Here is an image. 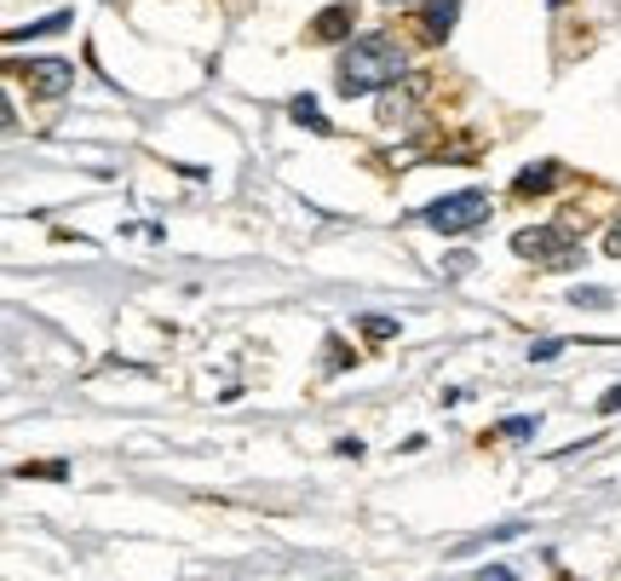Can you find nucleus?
<instances>
[{
  "instance_id": "1",
  "label": "nucleus",
  "mask_w": 621,
  "mask_h": 581,
  "mask_svg": "<svg viewBox=\"0 0 621 581\" xmlns=\"http://www.w3.org/2000/svg\"><path fill=\"white\" fill-rule=\"evenodd\" d=\"M403 70H409V52L397 47L392 35L351 41V52L339 58V98H369V92H380V87H392Z\"/></svg>"
},
{
  "instance_id": "2",
  "label": "nucleus",
  "mask_w": 621,
  "mask_h": 581,
  "mask_svg": "<svg viewBox=\"0 0 621 581\" xmlns=\"http://www.w3.org/2000/svg\"><path fill=\"white\" fill-rule=\"evenodd\" d=\"M432 231H444V236H467V231H477L489 219V196L484 190H455V196H444V202H432L426 213Z\"/></svg>"
},
{
  "instance_id": "3",
  "label": "nucleus",
  "mask_w": 621,
  "mask_h": 581,
  "mask_svg": "<svg viewBox=\"0 0 621 581\" xmlns=\"http://www.w3.org/2000/svg\"><path fill=\"white\" fill-rule=\"evenodd\" d=\"M512 248L524 259H547V265H575V248H570V225H535V231H518Z\"/></svg>"
},
{
  "instance_id": "4",
  "label": "nucleus",
  "mask_w": 621,
  "mask_h": 581,
  "mask_svg": "<svg viewBox=\"0 0 621 581\" xmlns=\"http://www.w3.org/2000/svg\"><path fill=\"white\" fill-rule=\"evenodd\" d=\"M24 75H29V87H41L47 98H64L75 87V70L64 64V58H29Z\"/></svg>"
},
{
  "instance_id": "5",
  "label": "nucleus",
  "mask_w": 621,
  "mask_h": 581,
  "mask_svg": "<svg viewBox=\"0 0 621 581\" xmlns=\"http://www.w3.org/2000/svg\"><path fill=\"white\" fill-rule=\"evenodd\" d=\"M351 29H357V7H351V0H339V7L311 17V41H346Z\"/></svg>"
},
{
  "instance_id": "6",
  "label": "nucleus",
  "mask_w": 621,
  "mask_h": 581,
  "mask_svg": "<svg viewBox=\"0 0 621 581\" xmlns=\"http://www.w3.org/2000/svg\"><path fill=\"white\" fill-rule=\"evenodd\" d=\"M426 87V82H409V92H380V122H409V110H414V92Z\"/></svg>"
},
{
  "instance_id": "7",
  "label": "nucleus",
  "mask_w": 621,
  "mask_h": 581,
  "mask_svg": "<svg viewBox=\"0 0 621 581\" xmlns=\"http://www.w3.org/2000/svg\"><path fill=\"white\" fill-rule=\"evenodd\" d=\"M552 185H558V162H530L524 173H518V190H524V196H541Z\"/></svg>"
},
{
  "instance_id": "8",
  "label": "nucleus",
  "mask_w": 621,
  "mask_h": 581,
  "mask_svg": "<svg viewBox=\"0 0 621 581\" xmlns=\"http://www.w3.org/2000/svg\"><path fill=\"white\" fill-rule=\"evenodd\" d=\"M449 24H455V0H432L426 7V41H444Z\"/></svg>"
},
{
  "instance_id": "9",
  "label": "nucleus",
  "mask_w": 621,
  "mask_h": 581,
  "mask_svg": "<svg viewBox=\"0 0 621 581\" xmlns=\"http://www.w3.org/2000/svg\"><path fill=\"white\" fill-rule=\"evenodd\" d=\"M288 115H294L299 127H311V133H334V127L323 122V110H316V98H311V92H306V98H294V104H288Z\"/></svg>"
},
{
  "instance_id": "10",
  "label": "nucleus",
  "mask_w": 621,
  "mask_h": 581,
  "mask_svg": "<svg viewBox=\"0 0 621 581\" xmlns=\"http://www.w3.org/2000/svg\"><path fill=\"white\" fill-rule=\"evenodd\" d=\"M535 427H541L535 415H512V420H500V437H518V444H524V437H535Z\"/></svg>"
},
{
  "instance_id": "11",
  "label": "nucleus",
  "mask_w": 621,
  "mask_h": 581,
  "mask_svg": "<svg viewBox=\"0 0 621 581\" xmlns=\"http://www.w3.org/2000/svg\"><path fill=\"white\" fill-rule=\"evenodd\" d=\"M47 29H70V12H52V17H41L35 29H12L7 41H29V35H47Z\"/></svg>"
},
{
  "instance_id": "12",
  "label": "nucleus",
  "mask_w": 621,
  "mask_h": 581,
  "mask_svg": "<svg viewBox=\"0 0 621 581\" xmlns=\"http://www.w3.org/2000/svg\"><path fill=\"white\" fill-rule=\"evenodd\" d=\"M570 306H587V311H605L610 294L605 288H570Z\"/></svg>"
},
{
  "instance_id": "13",
  "label": "nucleus",
  "mask_w": 621,
  "mask_h": 581,
  "mask_svg": "<svg viewBox=\"0 0 621 581\" xmlns=\"http://www.w3.org/2000/svg\"><path fill=\"white\" fill-rule=\"evenodd\" d=\"M323 357H328V363H323L328 374H339V369H351V363H357V357H346V346H339V339H328V351H323Z\"/></svg>"
},
{
  "instance_id": "14",
  "label": "nucleus",
  "mask_w": 621,
  "mask_h": 581,
  "mask_svg": "<svg viewBox=\"0 0 621 581\" xmlns=\"http://www.w3.org/2000/svg\"><path fill=\"white\" fill-rule=\"evenodd\" d=\"M363 334H369V339H392L397 323H392V317H363Z\"/></svg>"
},
{
  "instance_id": "15",
  "label": "nucleus",
  "mask_w": 621,
  "mask_h": 581,
  "mask_svg": "<svg viewBox=\"0 0 621 581\" xmlns=\"http://www.w3.org/2000/svg\"><path fill=\"white\" fill-rule=\"evenodd\" d=\"M467 271H472V254H449V259H444V276H449V283H460Z\"/></svg>"
},
{
  "instance_id": "16",
  "label": "nucleus",
  "mask_w": 621,
  "mask_h": 581,
  "mask_svg": "<svg viewBox=\"0 0 621 581\" xmlns=\"http://www.w3.org/2000/svg\"><path fill=\"white\" fill-rule=\"evenodd\" d=\"M477 581H518L507 565H484V570H477Z\"/></svg>"
},
{
  "instance_id": "17",
  "label": "nucleus",
  "mask_w": 621,
  "mask_h": 581,
  "mask_svg": "<svg viewBox=\"0 0 621 581\" xmlns=\"http://www.w3.org/2000/svg\"><path fill=\"white\" fill-rule=\"evenodd\" d=\"M558 351H564V339H541V346H535V363H547V357H558Z\"/></svg>"
},
{
  "instance_id": "18",
  "label": "nucleus",
  "mask_w": 621,
  "mask_h": 581,
  "mask_svg": "<svg viewBox=\"0 0 621 581\" xmlns=\"http://www.w3.org/2000/svg\"><path fill=\"white\" fill-rule=\"evenodd\" d=\"M598 409H605V415H621V386H610V392H605V404H598Z\"/></svg>"
},
{
  "instance_id": "19",
  "label": "nucleus",
  "mask_w": 621,
  "mask_h": 581,
  "mask_svg": "<svg viewBox=\"0 0 621 581\" xmlns=\"http://www.w3.org/2000/svg\"><path fill=\"white\" fill-rule=\"evenodd\" d=\"M605 248H610V254H621V231H610V236H605Z\"/></svg>"
},
{
  "instance_id": "20",
  "label": "nucleus",
  "mask_w": 621,
  "mask_h": 581,
  "mask_svg": "<svg viewBox=\"0 0 621 581\" xmlns=\"http://www.w3.org/2000/svg\"><path fill=\"white\" fill-rule=\"evenodd\" d=\"M386 7H409V0H386Z\"/></svg>"
},
{
  "instance_id": "21",
  "label": "nucleus",
  "mask_w": 621,
  "mask_h": 581,
  "mask_svg": "<svg viewBox=\"0 0 621 581\" xmlns=\"http://www.w3.org/2000/svg\"><path fill=\"white\" fill-rule=\"evenodd\" d=\"M552 7H564V0H552Z\"/></svg>"
}]
</instances>
